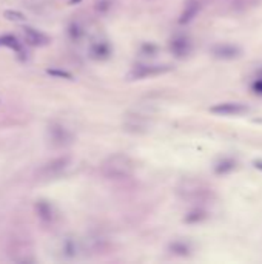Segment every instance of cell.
I'll use <instances>...</instances> for the list:
<instances>
[{
    "label": "cell",
    "instance_id": "obj_14",
    "mask_svg": "<svg viewBox=\"0 0 262 264\" xmlns=\"http://www.w3.org/2000/svg\"><path fill=\"white\" fill-rule=\"evenodd\" d=\"M253 88H255L258 93H262V79H259V80L255 83V85H253Z\"/></svg>",
    "mask_w": 262,
    "mask_h": 264
},
{
    "label": "cell",
    "instance_id": "obj_6",
    "mask_svg": "<svg viewBox=\"0 0 262 264\" xmlns=\"http://www.w3.org/2000/svg\"><path fill=\"white\" fill-rule=\"evenodd\" d=\"M171 51L176 56H185L190 53V40L185 37H176L171 42Z\"/></svg>",
    "mask_w": 262,
    "mask_h": 264
},
{
    "label": "cell",
    "instance_id": "obj_2",
    "mask_svg": "<svg viewBox=\"0 0 262 264\" xmlns=\"http://www.w3.org/2000/svg\"><path fill=\"white\" fill-rule=\"evenodd\" d=\"M170 70L171 67L168 65H139L133 68V71L130 73V79H146L151 76H159Z\"/></svg>",
    "mask_w": 262,
    "mask_h": 264
},
{
    "label": "cell",
    "instance_id": "obj_13",
    "mask_svg": "<svg viewBox=\"0 0 262 264\" xmlns=\"http://www.w3.org/2000/svg\"><path fill=\"white\" fill-rule=\"evenodd\" d=\"M173 250L177 253H185V252H188V247L185 244H179V242H177V244L173 246Z\"/></svg>",
    "mask_w": 262,
    "mask_h": 264
},
{
    "label": "cell",
    "instance_id": "obj_5",
    "mask_svg": "<svg viewBox=\"0 0 262 264\" xmlns=\"http://www.w3.org/2000/svg\"><path fill=\"white\" fill-rule=\"evenodd\" d=\"M214 56L221 57V59H235L240 54L239 48L233 47V45H217L213 48Z\"/></svg>",
    "mask_w": 262,
    "mask_h": 264
},
{
    "label": "cell",
    "instance_id": "obj_9",
    "mask_svg": "<svg viewBox=\"0 0 262 264\" xmlns=\"http://www.w3.org/2000/svg\"><path fill=\"white\" fill-rule=\"evenodd\" d=\"M91 54H93L94 57H97V59L107 57V56L110 54V47H108L107 44H97V45L93 47Z\"/></svg>",
    "mask_w": 262,
    "mask_h": 264
},
{
    "label": "cell",
    "instance_id": "obj_8",
    "mask_svg": "<svg viewBox=\"0 0 262 264\" xmlns=\"http://www.w3.org/2000/svg\"><path fill=\"white\" fill-rule=\"evenodd\" d=\"M197 11H199V5H197L196 2L190 3V5L187 6V9H185V13L182 14V17H181V24L190 22V20L197 14Z\"/></svg>",
    "mask_w": 262,
    "mask_h": 264
},
{
    "label": "cell",
    "instance_id": "obj_10",
    "mask_svg": "<svg viewBox=\"0 0 262 264\" xmlns=\"http://www.w3.org/2000/svg\"><path fill=\"white\" fill-rule=\"evenodd\" d=\"M5 17L8 20H13V22H25L26 20L25 14L19 13V11H5Z\"/></svg>",
    "mask_w": 262,
    "mask_h": 264
},
{
    "label": "cell",
    "instance_id": "obj_15",
    "mask_svg": "<svg viewBox=\"0 0 262 264\" xmlns=\"http://www.w3.org/2000/svg\"><path fill=\"white\" fill-rule=\"evenodd\" d=\"M253 165H255V168H258V170L262 172V159H256V161H253Z\"/></svg>",
    "mask_w": 262,
    "mask_h": 264
},
{
    "label": "cell",
    "instance_id": "obj_1",
    "mask_svg": "<svg viewBox=\"0 0 262 264\" xmlns=\"http://www.w3.org/2000/svg\"><path fill=\"white\" fill-rule=\"evenodd\" d=\"M133 172V162L125 155H114L108 158L102 165V173L111 179H122L130 176Z\"/></svg>",
    "mask_w": 262,
    "mask_h": 264
},
{
    "label": "cell",
    "instance_id": "obj_4",
    "mask_svg": "<svg viewBox=\"0 0 262 264\" xmlns=\"http://www.w3.org/2000/svg\"><path fill=\"white\" fill-rule=\"evenodd\" d=\"M68 165V158H59V159L51 161L49 164H47L44 168H42V173L45 176H54L57 173H60L62 170H65Z\"/></svg>",
    "mask_w": 262,
    "mask_h": 264
},
{
    "label": "cell",
    "instance_id": "obj_7",
    "mask_svg": "<svg viewBox=\"0 0 262 264\" xmlns=\"http://www.w3.org/2000/svg\"><path fill=\"white\" fill-rule=\"evenodd\" d=\"M25 36L29 44H33V45H44L48 42L47 36L42 34L40 31H37L34 28H25Z\"/></svg>",
    "mask_w": 262,
    "mask_h": 264
},
{
    "label": "cell",
    "instance_id": "obj_12",
    "mask_svg": "<svg viewBox=\"0 0 262 264\" xmlns=\"http://www.w3.org/2000/svg\"><path fill=\"white\" fill-rule=\"evenodd\" d=\"M48 75L51 76H57V78H67V79H71L72 76L67 71H57V70H48Z\"/></svg>",
    "mask_w": 262,
    "mask_h": 264
},
{
    "label": "cell",
    "instance_id": "obj_3",
    "mask_svg": "<svg viewBox=\"0 0 262 264\" xmlns=\"http://www.w3.org/2000/svg\"><path fill=\"white\" fill-rule=\"evenodd\" d=\"M248 110V107L245 104L240 102H222L213 105L210 111L216 113V114H222V116H236V114H242Z\"/></svg>",
    "mask_w": 262,
    "mask_h": 264
},
{
    "label": "cell",
    "instance_id": "obj_11",
    "mask_svg": "<svg viewBox=\"0 0 262 264\" xmlns=\"http://www.w3.org/2000/svg\"><path fill=\"white\" fill-rule=\"evenodd\" d=\"M232 168H233V161L227 159V161H222L221 164L216 167V172H217V173H225V172L232 170Z\"/></svg>",
    "mask_w": 262,
    "mask_h": 264
}]
</instances>
